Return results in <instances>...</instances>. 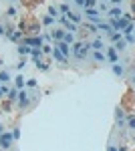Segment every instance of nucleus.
Wrapping results in <instances>:
<instances>
[{"instance_id":"nucleus-19","label":"nucleus","mask_w":135,"mask_h":151,"mask_svg":"<svg viewBox=\"0 0 135 151\" xmlns=\"http://www.w3.org/2000/svg\"><path fill=\"white\" fill-rule=\"evenodd\" d=\"M121 2H123V0H111V4H115V6H117V4H121Z\"/></svg>"},{"instance_id":"nucleus-11","label":"nucleus","mask_w":135,"mask_h":151,"mask_svg":"<svg viewBox=\"0 0 135 151\" xmlns=\"http://www.w3.org/2000/svg\"><path fill=\"white\" fill-rule=\"evenodd\" d=\"M113 73H115V75H123V67L115 62V64H113Z\"/></svg>"},{"instance_id":"nucleus-4","label":"nucleus","mask_w":135,"mask_h":151,"mask_svg":"<svg viewBox=\"0 0 135 151\" xmlns=\"http://www.w3.org/2000/svg\"><path fill=\"white\" fill-rule=\"evenodd\" d=\"M107 56H109L111 62H117V49H115V47H111V49L107 51Z\"/></svg>"},{"instance_id":"nucleus-22","label":"nucleus","mask_w":135,"mask_h":151,"mask_svg":"<svg viewBox=\"0 0 135 151\" xmlns=\"http://www.w3.org/2000/svg\"><path fill=\"white\" fill-rule=\"evenodd\" d=\"M133 83H135V73H133Z\"/></svg>"},{"instance_id":"nucleus-20","label":"nucleus","mask_w":135,"mask_h":151,"mask_svg":"<svg viewBox=\"0 0 135 151\" xmlns=\"http://www.w3.org/2000/svg\"><path fill=\"white\" fill-rule=\"evenodd\" d=\"M107 151H117V149H115V147H113V145H111V147H109V149H107Z\"/></svg>"},{"instance_id":"nucleus-17","label":"nucleus","mask_w":135,"mask_h":151,"mask_svg":"<svg viewBox=\"0 0 135 151\" xmlns=\"http://www.w3.org/2000/svg\"><path fill=\"white\" fill-rule=\"evenodd\" d=\"M117 121H119V123L123 121V111H121V109H117Z\"/></svg>"},{"instance_id":"nucleus-8","label":"nucleus","mask_w":135,"mask_h":151,"mask_svg":"<svg viewBox=\"0 0 135 151\" xmlns=\"http://www.w3.org/2000/svg\"><path fill=\"white\" fill-rule=\"evenodd\" d=\"M91 47H93V51H103V40L101 38H95Z\"/></svg>"},{"instance_id":"nucleus-12","label":"nucleus","mask_w":135,"mask_h":151,"mask_svg":"<svg viewBox=\"0 0 135 151\" xmlns=\"http://www.w3.org/2000/svg\"><path fill=\"white\" fill-rule=\"evenodd\" d=\"M63 32H65V30H53V36H55V38H57V40H61V38H63V36H65V34H63Z\"/></svg>"},{"instance_id":"nucleus-18","label":"nucleus","mask_w":135,"mask_h":151,"mask_svg":"<svg viewBox=\"0 0 135 151\" xmlns=\"http://www.w3.org/2000/svg\"><path fill=\"white\" fill-rule=\"evenodd\" d=\"M75 4H79V6H85V0H75Z\"/></svg>"},{"instance_id":"nucleus-15","label":"nucleus","mask_w":135,"mask_h":151,"mask_svg":"<svg viewBox=\"0 0 135 151\" xmlns=\"http://www.w3.org/2000/svg\"><path fill=\"white\" fill-rule=\"evenodd\" d=\"M16 87H18V89H20V87H24V79H22V77L16 79Z\"/></svg>"},{"instance_id":"nucleus-3","label":"nucleus","mask_w":135,"mask_h":151,"mask_svg":"<svg viewBox=\"0 0 135 151\" xmlns=\"http://www.w3.org/2000/svg\"><path fill=\"white\" fill-rule=\"evenodd\" d=\"M87 18H89V20H93V22H99L97 10H93V8H87Z\"/></svg>"},{"instance_id":"nucleus-1","label":"nucleus","mask_w":135,"mask_h":151,"mask_svg":"<svg viewBox=\"0 0 135 151\" xmlns=\"http://www.w3.org/2000/svg\"><path fill=\"white\" fill-rule=\"evenodd\" d=\"M91 49V45L89 42H77V45L73 47V54L79 58V60H83L85 56H87V51Z\"/></svg>"},{"instance_id":"nucleus-10","label":"nucleus","mask_w":135,"mask_h":151,"mask_svg":"<svg viewBox=\"0 0 135 151\" xmlns=\"http://www.w3.org/2000/svg\"><path fill=\"white\" fill-rule=\"evenodd\" d=\"M63 42H67V45H71V42H75V36H73V32L65 34V36H63Z\"/></svg>"},{"instance_id":"nucleus-9","label":"nucleus","mask_w":135,"mask_h":151,"mask_svg":"<svg viewBox=\"0 0 135 151\" xmlns=\"http://www.w3.org/2000/svg\"><path fill=\"white\" fill-rule=\"evenodd\" d=\"M18 101H20V105H26V103H28V93L22 91V93L18 95Z\"/></svg>"},{"instance_id":"nucleus-13","label":"nucleus","mask_w":135,"mask_h":151,"mask_svg":"<svg viewBox=\"0 0 135 151\" xmlns=\"http://www.w3.org/2000/svg\"><path fill=\"white\" fill-rule=\"evenodd\" d=\"M127 125L131 127V129H135V117L131 115V117H127Z\"/></svg>"},{"instance_id":"nucleus-5","label":"nucleus","mask_w":135,"mask_h":151,"mask_svg":"<svg viewBox=\"0 0 135 151\" xmlns=\"http://www.w3.org/2000/svg\"><path fill=\"white\" fill-rule=\"evenodd\" d=\"M57 49H59V51H61V53H63L65 56H67V54H71V47L67 45V42H61V45H59Z\"/></svg>"},{"instance_id":"nucleus-7","label":"nucleus","mask_w":135,"mask_h":151,"mask_svg":"<svg viewBox=\"0 0 135 151\" xmlns=\"http://www.w3.org/2000/svg\"><path fill=\"white\" fill-rule=\"evenodd\" d=\"M109 16H111V18H121L123 12H121V8H111V10H109Z\"/></svg>"},{"instance_id":"nucleus-6","label":"nucleus","mask_w":135,"mask_h":151,"mask_svg":"<svg viewBox=\"0 0 135 151\" xmlns=\"http://www.w3.org/2000/svg\"><path fill=\"white\" fill-rule=\"evenodd\" d=\"M93 58H95L97 62H105V58H107V56H105V53H103V51H95V53H93Z\"/></svg>"},{"instance_id":"nucleus-21","label":"nucleus","mask_w":135,"mask_h":151,"mask_svg":"<svg viewBox=\"0 0 135 151\" xmlns=\"http://www.w3.org/2000/svg\"><path fill=\"white\" fill-rule=\"evenodd\" d=\"M0 34H4V28H2V26H0Z\"/></svg>"},{"instance_id":"nucleus-16","label":"nucleus","mask_w":135,"mask_h":151,"mask_svg":"<svg viewBox=\"0 0 135 151\" xmlns=\"http://www.w3.org/2000/svg\"><path fill=\"white\" fill-rule=\"evenodd\" d=\"M95 4V0H85V8H91Z\"/></svg>"},{"instance_id":"nucleus-14","label":"nucleus","mask_w":135,"mask_h":151,"mask_svg":"<svg viewBox=\"0 0 135 151\" xmlns=\"http://www.w3.org/2000/svg\"><path fill=\"white\" fill-rule=\"evenodd\" d=\"M0 81H2V83H6V81H10V77H8V73H0Z\"/></svg>"},{"instance_id":"nucleus-2","label":"nucleus","mask_w":135,"mask_h":151,"mask_svg":"<svg viewBox=\"0 0 135 151\" xmlns=\"http://www.w3.org/2000/svg\"><path fill=\"white\" fill-rule=\"evenodd\" d=\"M10 143H12V135H8V133H6V135L0 137V145H2L4 149H8V147H10Z\"/></svg>"}]
</instances>
